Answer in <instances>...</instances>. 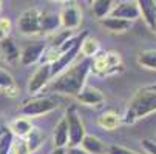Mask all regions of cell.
Returning a JSON list of instances; mask_svg holds the SVG:
<instances>
[{
    "label": "cell",
    "mask_w": 156,
    "mask_h": 154,
    "mask_svg": "<svg viewBox=\"0 0 156 154\" xmlns=\"http://www.w3.org/2000/svg\"><path fill=\"white\" fill-rule=\"evenodd\" d=\"M80 148L87 152V154H105L107 148L105 145L94 136H90V134H85L82 143H80Z\"/></svg>",
    "instance_id": "16"
},
{
    "label": "cell",
    "mask_w": 156,
    "mask_h": 154,
    "mask_svg": "<svg viewBox=\"0 0 156 154\" xmlns=\"http://www.w3.org/2000/svg\"><path fill=\"white\" fill-rule=\"evenodd\" d=\"M138 63L142 68L156 71V50H145L138 54Z\"/></svg>",
    "instance_id": "23"
},
{
    "label": "cell",
    "mask_w": 156,
    "mask_h": 154,
    "mask_svg": "<svg viewBox=\"0 0 156 154\" xmlns=\"http://www.w3.org/2000/svg\"><path fill=\"white\" fill-rule=\"evenodd\" d=\"M154 31H156V29H154Z\"/></svg>",
    "instance_id": "37"
},
{
    "label": "cell",
    "mask_w": 156,
    "mask_h": 154,
    "mask_svg": "<svg viewBox=\"0 0 156 154\" xmlns=\"http://www.w3.org/2000/svg\"><path fill=\"white\" fill-rule=\"evenodd\" d=\"M48 46H47L45 40H36V42L28 43L20 53V63L25 65V67H30V65L40 62V59H42V56H43Z\"/></svg>",
    "instance_id": "8"
},
{
    "label": "cell",
    "mask_w": 156,
    "mask_h": 154,
    "mask_svg": "<svg viewBox=\"0 0 156 154\" xmlns=\"http://www.w3.org/2000/svg\"><path fill=\"white\" fill-rule=\"evenodd\" d=\"M99 53V42L93 37L88 36L80 45V54L85 57V59H93L96 54Z\"/></svg>",
    "instance_id": "22"
},
{
    "label": "cell",
    "mask_w": 156,
    "mask_h": 154,
    "mask_svg": "<svg viewBox=\"0 0 156 154\" xmlns=\"http://www.w3.org/2000/svg\"><path fill=\"white\" fill-rule=\"evenodd\" d=\"M19 31L23 36H40L42 34V11L31 8L22 12L17 22Z\"/></svg>",
    "instance_id": "6"
},
{
    "label": "cell",
    "mask_w": 156,
    "mask_h": 154,
    "mask_svg": "<svg viewBox=\"0 0 156 154\" xmlns=\"http://www.w3.org/2000/svg\"><path fill=\"white\" fill-rule=\"evenodd\" d=\"M60 28V19L59 14L56 12H42V34H51V33H57V29Z\"/></svg>",
    "instance_id": "17"
},
{
    "label": "cell",
    "mask_w": 156,
    "mask_h": 154,
    "mask_svg": "<svg viewBox=\"0 0 156 154\" xmlns=\"http://www.w3.org/2000/svg\"><path fill=\"white\" fill-rule=\"evenodd\" d=\"M139 6L138 2H130V0H124V2H116L113 9H111L108 17H115V19H122L127 22H133L139 19Z\"/></svg>",
    "instance_id": "9"
},
{
    "label": "cell",
    "mask_w": 156,
    "mask_h": 154,
    "mask_svg": "<svg viewBox=\"0 0 156 154\" xmlns=\"http://www.w3.org/2000/svg\"><path fill=\"white\" fill-rule=\"evenodd\" d=\"M23 140H25L27 148H28V151H30V154H31V152H34L36 149H39V146L42 145V142H43V134L40 133L37 128H33L31 133H30Z\"/></svg>",
    "instance_id": "24"
},
{
    "label": "cell",
    "mask_w": 156,
    "mask_h": 154,
    "mask_svg": "<svg viewBox=\"0 0 156 154\" xmlns=\"http://www.w3.org/2000/svg\"><path fill=\"white\" fill-rule=\"evenodd\" d=\"M9 154H30L25 140L23 139H19L17 142H14L12 146H11V149H9Z\"/></svg>",
    "instance_id": "27"
},
{
    "label": "cell",
    "mask_w": 156,
    "mask_h": 154,
    "mask_svg": "<svg viewBox=\"0 0 156 154\" xmlns=\"http://www.w3.org/2000/svg\"><path fill=\"white\" fill-rule=\"evenodd\" d=\"M80 45H82V43H79V45H76L74 48H71L68 51L62 53L57 57V60L51 63V77H57L59 74H62L65 70H68L71 67V63L80 54Z\"/></svg>",
    "instance_id": "11"
},
{
    "label": "cell",
    "mask_w": 156,
    "mask_h": 154,
    "mask_svg": "<svg viewBox=\"0 0 156 154\" xmlns=\"http://www.w3.org/2000/svg\"><path fill=\"white\" fill-rule=\"evenodd\" d=\"M154 111H156V93L150 91L148 88H141L133 96V99L128 102L127 109L121 119H122V123L133 125L139 119H142Z\"/></svg>",
    "instance_id": "2"
},
{
    "label": "cell",
    "mask_w": 156,
    "mask_h": 154,
    "mask_svg": "<svg viewBox=\"0 0 156 154\" xmlns=\"http://www.w3.org/2000/svg\"><path fill=\"white\" fill-rule=\"evenodd\" d=\"M57 103L54 99L51 97H33L30 100H25L20 105L19 113L22 116L28 117H37V116H43L51 113L53 109H56Z\"/></svg>",
    "instance_id": "5"
},
{
    "label": "cell",
    "mask_w": 156,
    "mask_h": 154,
    "mask_svg": "<svg viewBox=\"0 0 156 154\" xmlns=\"http://www.w3.org/2000/svg\"><path fill=\"white\" fill-rule=\"evenodd\" d=\"M14 86H17V85H16L12 76H11L8 71H5V70L0 68V90L5 93L6 90H9V88H14Z\"/></svg>",
    "instance_id": "26"
},
{
    "label": "cell",
    "mask_w": 156,
    "mask_h": 154,
    "mask_svg": "<svg viewBox=\"0 0 156 154\" xmlns=\"http://www.w3.org/2000/svg\"><path fill=\"white\" fill-rule=\"evenodd\" d=\"M12 143H14V136L8 128L6 133L0 137V154H9V149H11Z\"/></svg>",
    "instance_id": "25"
},
{
    "label": "cell",
    "mask_w": 156,
    "mask_h": 154,
    "mask_svg": "<svg viewBox=\"0 0 156 154\" xmlns=\"http://www.w3.org/2000/svg\"><path fill=\"white\" fill-rule=\"evenodd\" d=\"M9 131L12 133V136H17L19 139H25L30 133H31V129L34 128L31 120L27 119V117H19L16 120H12L9 123Z\"/></svg>",
    "instance_id": "15"
},
{
    "label": "cell",
    "mask_w": 156,
    "mask_h": 154,
    "mask_svg": "<svg viewBox=\"0 0 156 154\" xmlns=\"http://www.w3.org/2000/svg\"><path fill=\"white\" fill-rule=\"evenodd\" d=\"M0 93H2V90H0Z\"/></svg>",
    "instance_id": "36"
},
{
    "label": "cell",
    "mask_w": 156,
    "mask_h": 154,
    "mask_svg": "<svg viewBox=\"0 0 156 154\" xmlns=\"http://www.w3.org/2000/svg\"><path fill=\"white\" fill-rule=\"evenodd\" d=\"M113 6H115V2H111V0H93L91 2V12L96 19L102 20V19L110 15Z\"/></svg>",
    "instance_id": "20"
},
{
    "label": "cell",
    "mask_w": 156,
    "mask_h": 154,
    "mask_svg": "<svg viewBox=\"0 0 156 154\" xmlns=\"http://www.w3.org/2000/svg\"><path fill=\"white\" fill-rule=\"evenodd\" d=\"M65 154H87L80 146H74V148H68V151H65Z\"/></svg>",
    "instance_id": "31"
},
{
    "label": "cell",
    "mask_w": 156,
    "mask_h": 154,
    "mask_svg": "<svg viewBox=\"0 0 156 154\" xmlns=\"http://www.w3.org/2000/svg\"><path fill=\"white\" fill-rule=\"evenodd\" d=\"M53 139H54V146L56 148H65L66 145H68V125H66L65 117L56 125Z\"/></svg>",
    "instance_id": "19"
},
{
    "label": "cell",
    "mask_w": 156,
    "mask_h": 154,
    "mask_svg": "<svg viewBox=\"0 0 156 154\" xmlns=\"http://www.w3.org/2000/svg\"><path fill=\"white\" fill-rule=\"evenodd\" d=\"M91 73V59H83L56 77L51 90L65 96H77L85 86V80Z\"/></svg>",
    "instance_id": "1"
},
{
    "label": "cell",
    "mask_w": 156,
    "mask_h": 154,
    "mask_svg": "<svg viewBox=\"0 0 156 154\" xmlns=\"http://www.w3.org/2000/svg\"><path fill=\"white\" fill-rule=\"evenodd\" d=\"M59 19L60 26H63L66 31H74L82 23V11L74 3H66L59 12Z\"/></svg>",
    "instance_id": "7"
},
{
    "label": "cell",
    "mask_w": 156,
    "mask_h": 154,
    "mask_svg": "<svg viewBox=\"0 0 156 154\" xmlns=\"http://www.w3.org/2000/svg\"><path fill=\"white\" fill-rule=\"evenodd\" d=\"M0 57L6 63H16L20 59V53L16 46V43L9 37H6L0 42Z\"/></svg>",
    "instance_id": "14"
},
{
    "label": "cell",
    "mask_w": 156,
    "mask_h": 154,
    "mask_svg": "<svg viewBox=\"0 0 156 154\" xmlns=\"http://www.w3.org/2000/svg\"><path fill=\"white\" fill-rule=\"evenodd\" d=\"M51 79V65L48 63H40L39 68L34 71L28 82V93L30 94H37L40 90L45 88L48 80Z\"/></svg>",
    "instance_id": "10"
},
{
    "label": "cell",
    "mask_w": 156,
    "mask_h": 154,
    "mask_svg": "<svg viewBox=\"0 0 156 154\" xmlns=\"http://www.w3.org/2000/svg\"><path fill=\"white\" fill-rule=\"evenodd\" d=\"M6 131H8V126L3 125V123H0V137H2V136L6 133Z\"/></svg>",
    "instance_id": "32"
},
{
    "label": "cell",
    "mask_w": 156,
    "mask_h": 154,
    "mask_svg": "<svg viewBox=\"0 0 156 154\" xmlns=\"http://www.w3.org/2000/svg\"><path fill=\"white\" fill-rule=\"evenodd\" d=\"M65 120H66V125H68V146L70 148L80 146V143L85 137V126L77 113V108L74 105L66 108Z\"/></svg>",
    "instance_id": "4"
},
{
    "label": "cell",
    "mask_w": 156,
    "mask_h": 154,
    "mask_svg": "<svg viewBox=\"0 0 156 154\" xmlns=\"http://www.w3.org/2000/svg\"><path fill=\"white\" fill-rule=\"evenodd\" d=\"M98 123H99V126H102V128L107 129V131H113V129H116V128L122 123V119H121V116H118L115 111H105V113L101 114V117L98 119Z\"/></svg>",
    "instance_id": "21"
},
{
    "label": "cell",
    "mask_w": 156,
    "mask_h": 154,
    "mask_svg": "<svg viewBox=\"0 0 156 154\" xmlns=\"http://www.w3.org/2000/svg\"><path fill=\"white\" fill-rule=\"evenodd\" d=\"M91 71L99 76H113L122 71L121 56L115 51H102L91 59Z\"/></svg>",
    "instance_id": "3"
},
{
    "label": "cell",
    "mask_w": 156,
    "mask_h": 154,
    "mask_svg": "<svg viewBox=\"0 0 156 154\" xmlns=\"http://www.w3.org/2000/svg\"><path fill=\"white\" fill-rule=\"evenodd\" d=\"M142 148L148 152V154H156V142L150 140V139H144L142 140Z\"/></svg>",
    "instance_id": "30"
},
{
    "label": "cell",
    "mask_w": 156,
    "mask_h": 154,
    "mask_svg": "<svg viewBox=\"0 0 156 154\" xmlns=\"http://www.w3.org/2000/svg\"><path fill=\"white\" fill-rule=\"evenodd\" d=\"M147 88H148L150 91H154V93H156V83H153V85H150V86H147Z\"/></svg>",
    "instance_id": "34"
},
{
    "label": "cell",
    "mask_w": 156,
    "mask_h": 154,
    "mask_svg": "<svg viewBox=\"0 0 156 154\" xmlns=\"http://www.w3.org/2000/svg\"><path fill=\"white\" fill-rule=\"evenodd\" d=\"M139 14L142 15L147 26L154 31L156 29V2L154 0H139Z\"/></svg>",
    "instance_id": "13"
},
{
    "label": "cell",
    "mask_w": 156,
    "mask_h": 154,
    "mask_svg": "<svg viewBox=\"0 0 156 154\" xmlns=\"http://www.w3.org/2000/svg\"><path fill=\"white\" fill-rule=\"evenodd\" d=\"M9 31H11V22H9V19L2 17V19H0V42L8 37Z\"/></svg>",
    "instance_id": "28"
},
{
    "label": "cell",
    "mask_w": 156,
    "mask_h": 154,
    "mask_svg": "<svg viewBox=\"0 0 156 154\" xmlns=\"http://www.w3.org/2000/svg\"><path fill=\"white\" fill-rule=\"evenodd\" d=\"M0 11H2V2H0Z\"/></svg>",
    "instance_id": "35"
},
{
    "label": "cell",
    "mask_w": 156,
    "mask_h": 154,
    "mask_svg": "<svg viewBox=\"0 0 156 154\" xmlns=\"http://www.w3.org/2000/svg\"><path fill=\"white\" fill-rule=\"evenodd\" d=\"M99 22H101V25L105 26L108 31L118 33V34L125 33L131 28V22H127V20H122V19H115V17H105Z\"/></svg>",
    "instance_id": "18"
},
{
    "label": "cell",
    "mask_w": 156,
    "mask_h": 154,
    "mask_svg": "<svg viewBox=\"0 0 156 154\" xmlns=\"http://www.w3.org/2000/svg\"><path fill=\"white\" fill-rule=\"evenodd\" d=\"M65 151H66L65 148H56V149H54V151H51L50 154H65Z\"/></svg>",
    "instance_id": "33"
},
{
    "label": "cell",
    "mask_w": 156,
    "mask_h": 154,
    "mask_svg": "<svg viewBox=\"0 0 156 154\" xmlns=\"http://www.w3.org/2000/svg\"><path fill=\"white\" fill-rule=\"evenodd\" d=\"M76 99L80 103L90 105V106H99L105 102V97H104L102 91L98 90V88H94V86H88V85H85L82 88L80 93L76 96Z\"/></svg>",
    "instance_id": "12"
},
{
    "label": "cell",
    "mask_w": 156,
    "mask_h": 154,
    "mask_svg": "<svg viewBox=\"0 0 156 154\" xmlns=\"http://www.w3.org/2000/svg\"><path fill=\"white\" fill-rule=\"evenodd\" d=\"M108 154H139L133 149H128L125 146H118V145H111L108 148Z\"/></svg>",
    "instance_id": "29"
}]
</instances>
